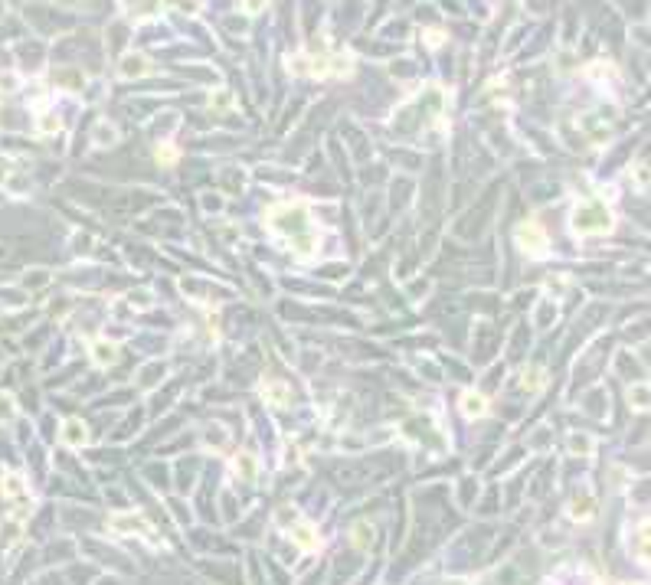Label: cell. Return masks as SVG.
<instances>
[{
    "label": "cell",
    "instance_id": "obj_25",
    "mask_svg": "<svg viewBox=\"0 0 651 585\" xmlns=\"http://www.w3.org/2000/svg\"><path fill=\"white\" fill-rule=\"evenodd\" d=\"M622 585H642V582H622Z\"/></svg>",
    "mask_w": 651,
    "mask_h": 585
},
{
    "label": "cell",
    "instance_id": "obj_10",
    "mask_svg": "<svg viewBox=\"0 0 651 585\" xmlns=\"http://www.w3.org/2000/svg\"><path fill=\"white\" fill-rule=\"evenodd\" d=\"M288 533H291V540L298 543V550H318V543H321V540H318V530H314L311 523H295Z\"/></svg>",
    "mask_w": 651,
    "mask_h": 585
},
{
    "label": "cell",
    "instance_id": "obj_14",
    "mask_svg": "<svg viewBox=\"0 0 651 585\" xmlns=\"http://www.w3.org/2000/svg\"><path fill=\"white\" fill-rule=\"evenodd\" d=\"M628 406H632L635 412L651 409V382H635V386H628Z\"/></svg>",
    "mask_w": 651,
    "mask_h": 585
},
{
    "label": "cell",
    "instance_id": "obj_22",
    "mask_svg": "<svg viewBox=\"0 0 651 585\" xmlns=\"http://www.w3.org/2000/svg\"><path fill=\"white\" fill-rule=\"evenodd\" d=\"M154 154H157V161H161V164H174V161H177V151H174L170 144H157V151H154Z\"/></svg>",
    "mask_w": 651,
    "mask_h": 585
},
{
    "label": "cell",
    "instance_id": "obj_26",
    "mask_svg": "<svg viewBox=\"0 0 651 585\" xmlns=\"http://www.w3.org/2000/svg\"><path fill=\"white\" fill-rule=\"evenodd\" d=\"M0 82H4V79H0ZM0 92H7V89H4V85H0Z\"/></svg>",
    "mask_w": 651,
    "mask_h": 585
},
{
    "label": "cell",
    "instance_id": "obj_4",
    "mask_svg": "<svg viewBox=\"0 0 651 585\" xmlns=\"http://www.w3.org/2000/svg\"><path fill=\"white\" fill-rule=\"evenodd\" d=\"M108 526L115 533H125V536H148L151 533V526H148V520H144L141 513H115V517L108 520Z\"/></svg>",
    "mask_w": 651,
    "mask_h": 585
},
{
    "label": "cell",
    "instance_id": "obj_13",
    "mask_svg": "<svg viewBox=\"0 0 651 585\" xmlns=\"http://www.w3.org/2000/svg\"><path fill=\"white\" fill-rule=\"evenodd\" d=\"M89 353H92V360L99 366H111L118 360V347H115L111 340H95L92 347H89Z\"/></svg>",
    "mask_w": 651,
    "mask_h": 585
},
{
    "label": "cell",
    "instance_id": "obj_15",
    "mask_svg": "<svg viewBox=\"0 0 651 585\" xmlns=\"http://www.w3.org/2000/svg\"><path fill=\"white\" fill-rule=\"evenodd\" d=\"M462 412H465L468 419H482L484 412H488V399L482 396V392H465V396H462Z\"/></svg>",
    "mask_w": 651,
    "mask_h": 585
},
{
    "label": "cell",
    "instance_id": "obj_5",
    "mask_svg": "<svg viewBox=\"0 0 651 585\" xmlns=\"http://www.w3.org/2000/svg\"><path fill=\"white\" fill-rule=\"evenodd\" d=\"M60 441L66 445V448H82L85 441H89V428H85L82 419H69V422H62Z\"/></svg>",
    "mask_w": 651,
    "mask_h": 585
},
{
    "label": "cell",
    "instance_id": "obj_19",
    "mask_svg": "<svg viewBox=\"0 0 651 585\" xmlns=\"http://www.w3.org/2000/svg\"><path fill=\"white\" fill-rule=\"evenodd\" d=\"M60 127H62V121L56 118V115H40V118H36V131H40V135H56Z\"/></svg>",
    "mask_w": 651,
    "mask_h": 585
},
{
    "label": "cell",
    "instance_id": "obj_2",
    "mask_svg": "<svg viewBox=\"0 0 651 585\" xmlns=\"http://www.w3.org/2000/svg\"><path fill=\"white\" fill-rule=\"evenodd\" d=\"M569 229L573 236H606L616 229V216L602 200H579L569 212Z\"/></svg>",
    "mask_w": 651,
    "mask_h": 585
},
{
    "label": "cell",
    "instance_id": "obj_23",
    "mask_svg": "<svg viewBox=\"0 0 651 585\" xmlns=\"http://www.w3.org/2000/svg\"><path fill=\"white\" fill-rule=\"evenodd\" d=\"M95 141H102V144H115V131H111L108 125L95 127Z\"/></svg>",
    "mask_w": 651,
    "mask_h": 585
},
{
    "label": "cell",
    "instance_id": "obj_18",
    "mask_svg": "<svg viewBox=\"0 0 651 585\" xmlns=\"http://www.w3.org/2000/svg\"><path fill=\"white\" fill-rule=\"evenodd\" d=\"M543 380H547V376H543L540 373V370H537V366H527V370H524V376H521V382H524V390H540V386H543Z\"/></svg>",
    "mask_w": 651,
    "mask_h": 585
},
{
    "label": "cell",
    "instance_id": "obj_1",
    "mask_svg": "<svg viewBox=\"0 0 651 585\" xmlns=\"http://www.w3.org/2000/svg\"><path fill=\"white\" fill-rule=\"evenodd\" d=\"M269 229L285 242L298 259H311L318 252V232L311 226V210H308L301 200H291V203H275L269 210Z\"/></svg>",
    "mask_w": 651,
    "mask_h": 585
},
{
    "label": "cell",
    "instance_id": "obj_7",
    "mask_svg": "<svg viewBox=\"0 0 651 585\" xmlns=\"http://www.w3.org/2000/svg\"><path fill=\"white\" fill-rule=\"evenodd\" d=\"M0 491H4V497H10V501H26V497H30V494H26L23 475H17V471H7V475L0 477Z\"/></svg>",
    "mask_w": 651,
    "mask_h": 585
},
{
    "label": "cell",
    "instance_id": "obj_16",
    "mask_svg": "<svg viewBox=\"0 0 651 585\" xmlns=\"http://www.w3.org/2000/svg\"><path fill=\"white\" fill-rule=\"evenodd\" d=\"M373 540H377V530H373L370 520H364V523H354V530H350V543H354L357 550H370Z\"/></svg>",
    "mask_w": 651,
    "mask_h": 585
},
{
    "label": "cell",
    "instance_id": "obj_9",
    "mask_svg": "<svg viewBox=\"0 0 651 585\" xmlns=\"http://www.w3.org/2000/svg\"><path fill=\"white\" fill-rule=\"evenodd\" d=\"M635 556L642 562H651V517L642 520L635 530Z\"/></svg>",
    "mask_w": 651,
    "mask_h": 585
},
{
    "label": "cell",
    "instance_id": "obj_24",
    "mask_svg": "<svg viewBox=\"0 0 651 585\" xmlns=\"http://www.w3.org/2000/svg\"><path fill=\"white\" fill-rule=\"evenodd\" d=\"M262 7H265V0H245V10H249V13H259Z\"/></svg>",
    "mask_w": 651,
    "mask_h": 585
},
{
    "label": "cell",
    "instance_id": "obj_12",
    "mask_svg": "<svg viewBox=\"0 0 651 585\" xmlns=\"http://www.w3.org/2000/svg\"><path fill=\"white\" fill-rule=\"evenodd\" d=\"M569 517L579 520V523L592 520V517H596V501H592L589 494H576L573 504H569Z\"/></svg>",
    "mask_w": 651,
    "mask_h": 585
},
{
    "label": "cell",
    "instance_id": "obj_6",
    "mask_svg": "<svg viewBox=\"0 0 651 585\" xmlns=\"http://www.w3.org/2000/svg\"><path fill=\"white\" fill-rule=\"evenodd\" d=\"M259 392H262V399L272 402V406H288V402H291V390H288L282 380H265L262 386H259Z\"/></svg>",
    "mask_w": 651,
    "mask_h": 585
},
{
    "label": "cell",
    "instance_id": "obj_20",
    "mask_svg": "<svg viewBox=\"0 0 651 585\" xmlns=\"http://www.w3.org/2000/svg\"><path fill=\"white\" fill-rule=\"evenodd\" d=\"M569 448H573L576 455H589V451H592V438H589V435H569Z\"/></svg>",
    "mask_w": 651,
    "mask_h": 585
},
{
    "label": "cell",
    "instance_id": "obj_21",
    "mask_svg": "<svg viewBox=\"0 0 651 585\" xmlns=\"http://www.w3.org/2000/svg\"><path fill=\"white\" fill-rule=\"evenodd\" d=\"M226 105H233V95H229L226 89H220V92H213V95H210V108H213V111L226 108Z\"/></svg>",
    "mask_w": 651,
    "mask_h": 585
},
{
    "label": "cell",
    "instance_id": "obj_8",
    "mask_svg": "<svg viewBox=\"0 0 651 585\" xmlns=\"http://www.w3.org/2000/svg\"><path fill=\"white\" fill-rule=\"evenodd\" d=\"M118 72H121L125 79L148 76V72H151V59H148V56H141V52H131V56H125V59H121Z\"/></svg>",
    "mask_w": 651,
    "mask_h": 585
},
{
    "label": "cell",
    "instance_id": "obj_11",
    "mask_svg": "<svg viewBox=\"0 0 651 585\" xmlns=\"http://www.w3.org/2000/svg\"><path fill=\"white\" fill-rule=\"evenodd\" d=\"M233 471H236L239 481H252L255 471H259V461H255L252 451H239L236 458H233Z\"/></svg>",
    "mask_w": 651,
    "mask_h": 585
},
{
    "label": "cell",
    "instance_id": "obj_3",
    "mask_svg": "<svg viewBox=\"0 0 651 585\" xmlns=\"http://www.w3.org/2000/svg\"><path fill=\"white\" fill-rule=\"evenodd\" d=\"M517 246L524 249L530 259L547 255V232H543L540 222H533V220L521 222V226H517Z\"/></svg>",
    "mask_w": 651,
    "mask_h": 585
},
{
    "label": "cell",
    "instance_id": "obj_17",
    "mask_svg": "<svg viewBox=\"0 0 651 585\" xmlns=\"http://www.w3.org/2000/svg\"><path fill=\"white\" fill-rule=\"evenodd\" d=\"M17 419V399L10 392H0V425H7Z\"/></svg>",
    "mask_w": 651,
    "mask_h": 585
}]
</instances>
